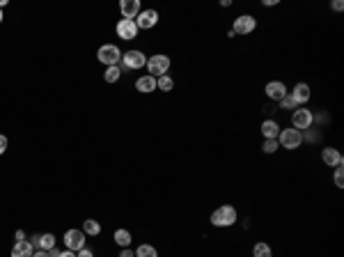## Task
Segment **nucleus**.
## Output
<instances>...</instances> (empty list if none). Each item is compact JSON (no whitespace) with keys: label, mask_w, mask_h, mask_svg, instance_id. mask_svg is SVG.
I'll return each instance as SVG.
<instances>
[{"label":"nucleus","mask_w":344,"mask_h":257,"mask_svg":"<svg viewBox=\"0 0 344 257\" xmlns=\"http://www.w3.org/2000/svg\"><path fill=\"white\" fill-rule=\"evenodd\" d=\"M135 90L142 92V94H150V92L156 90V78L154 76H142V78L135 80Z\"/></svg>","instance_id":"nucleus-14"},{"label":"nucleus","mask_w":344,"mask_h":257,"mask_svg":"<svg viewBox=\"0 0 344 257\" xmlns=\"http://www.w3.org/2000/svg\"><path fill=\"white\" fill-rule=\"evenodd\" d=\"M287 94V85L280 83V80H271L269 85H266V97L273 99V101H280V99Z\"/></svg>","instance_id":"nucleus-13"},{"label":"nucleus","mask_w":344,"mask_h":257,"mask_svg":"<svg viewBox=\"0 0 344 257\" xmlns=\"http://www.w3.org/2000/svg\"><path fill=\"white\" fill-rule=\"evenodd\" d=\"M147 69H150V76H165L170 69V58L168 55H151L150 60H147Z\"/></svg>","instance_id":"nucleus-4"},{"label":"nucleus","mask_w":344,"mask_h":257,"mask_svg":"<svg viewBox=\"0 0 344 257\" xmlns=\"http://www.w3.org/2000/svg\"><path fill=\"white\" fill-rule=\"evenodd\" d=\"M255 28H257V18H253L250 14H243V16L234 18V28H232V32H234V35H250Z\"/></svg>","instance_id":"nucleus-7"},{"label":"nucleus","mask_w":344,"mask_h":257,"mask_svg":"<svg viewBox=\"0 0 344 257\" xmlns=\"http://www.w3.org/2000/svg\"><path fill=\"white\" fill-rule=\"evenodd\" d=\"M5 150H7V138H5V136H0V156L5 154Z\"/></svg>","instance_id":"nucleus-28"},{"label":"nucleus","mask_w":344,"mask_h":257,"mask_svg":"<svg viewBox=\"0 0 344 257\" xmlns=\"http://www.w3.org/2000/svg\"><path fill=\"white\" fill-rule=\"evenodd\" d=\"M280 145H278V140H273V138H269V140H264V145H262V150H264V154H273L275 150H278Z\"/></svg>","instance_id":"nucleus-26"},{"label":"nucleus","mask_w":344,"mask_h":257,"mask_svg":"<svg viewBox=\"0 0 344 257\" xmlns=\"http://www.w3.org/2000/svg\"><path fill=\"white\" fill-rule=\"evenodd\" d=\"M30 246L35 250H39V237H32V239H30Z\"/></svg>","instance_id":"nucleus-32"},{"label":"nucleus","mask_w":344,"mask_h":257,"mask_svg":"<svg viewBox=\"0 0 344 257\" xmlns=\"http://www.w3.org/2000/svg\"><path fill=\"white\" fill-rule=\"evenodd\" d=\"M300 142H303V133L299 129H283V131L278 133V145L284 147V150H296L300 147Z\"/></svg>","instance_id":"nucleus-2"},{"label":"nucleus","mask_w":344,"mask_h":257,"mask_svg":"<svg viewBox=\"0 0 344 257\" xmlns=\"http://www.w3.org/2000/svg\"><path fill=\"white\" fill-rule=\"evenodd\" d=\"M253 257H273V250L269 243H255L253 248Z\"/></svg>","instance_id":"nucleus-20"},{"label":"nucleus","mask_w":344,"mask_h":257,"mask_svg":"<svg viewBox=\"0 0 344 257\" xmlns=\"http://www.w3.org/2000/svg\"><path fill=\"white\" fill-rule=\"evenodd\" d=\"M120 12H122L124 18L135 21V16L140 14V0H122L120 2Z\"/></svg>","instance_id":"nucleus-11"},{"label":"nucleus","mask_w":344,"mask_h":257,"mask_svg":"<svg viewBox=\"0 0 344 257\" xmlns=\"http://www.w3.org/2000/svg\"><path fill=\"white\" fill-rule=\"evenodd\" d=\"M55 248V237L53 234H39V250H51Z\"/></svg>","instance_id":"nucleus-21"},{"label":"nucleus","mask_w":344,"mask_h":257,"mask_svg":"<svg viewBox=\"0 0 344 257\" xmlns=\"http://www.w3.org/2000/svg\"><path fill=\"white\" fill-rule=\"evenodd\" d=\"M156 88L159 90H163V92H170V90L175 88V80L170 78L168 74L165 76H161V78H156Z\"/></svg>","instance_id":"nucleus-23"},{"label":"nucleus","mask_w":344,"mask_h":257,"mask_svg":"<svg viewBox=\"0 0 344 257\" xmlns=\"http://www.w3.org/2000/svg\"><path fill=\"white\" fill-rule=\"evenodd\" d=\"M76 257H94V255H92V250H88V248H80L78 253H76Z\"/></svg>","instance_id":"nucleus-29"},{"label":"nucleus","mask_w":344,"mask_h":257,"mask_svg":"<svg viewBox=\"0 0 344 257\" xmlns=\"http://www.w3.org/2000/svg\"><path fill=\"white\" fill-rule=\"evenodd\" d=\"M135 257H159V253H156V248H154V246H150V243H142L140 248L135 250Z\"/></svg>","instance_id":"nucleus-22"},{"label":"nucleus","mask_w":344,"mask_h":257,"mask_svg":"<svg viewBox=\"0 0 344 257\" xmlns=\"http://www.w3.org/2000/svg\"><path fill=\"white\" fill-rule=\"evenodd\" d=\"M35 248L30 246V241H16V246L12 248V257H32Z\"/></svg>","instance_id":"nucleus-16"},{"label":"nucleus","mask_w":344,"mask_h":257,"mask_svg":"<svg viewBox=\"0 0 344 257\" xmlns=\"http://www.w3.org/2000/svg\"><path fill=\"white\" fill-rule=\"evenodd\" d=\"M321 161H324L326 166H330V168H340V166L344 163L342 154H340L335 147H326V150L321 151Z\"/></svg>","instance_id":"nucleus-12"},{"label":"nucleus","mask_w":344,"mask_h":257,"mask_svg":"<svg viewBox=\"0 0 344 257\" xmlns=\"http://www.w3.org/2000/svg\"><path fill=\"white\" fill-rule=\"evenodd\" d=\"M64 246L71 253H78L80 248H85V232L83 230H67L64 232Z\"/></svg>","instance_id":"nucleus-6"},{"label":"nucleus","mask_w":344,"mask_h":257,"mask_svg":"<svg viewBox=\"0 0 344 257\" xmlns=\"http://www.w3.org/2000/svg\"><path fill=\"white\" fill-rule=\"evenodd\" d=\"M312 122H314V115H312V110H308V108H296L294 115H291V126L299 129V131L310 129Z\"/></svg>","instance_id":"nucleus-5"},{"label":"nucleus","mask_w":344,"mask_h":257,"mask_svg":"<svg viewBox=\"0 0 344 257\" xmlns=\"http://www.w3.org/2000/svg\"><path fill=\"white\" fill-rule=\"evenodd\" d=\"M120 74H122L120 67H108L106 74H104V80H106V83H117V80H120Z\"/></svg>","instance_id":"nucleus-24"},{"label":"nucleus","mask_w":344,"mask_h":257,"mask_svg":"<svg viewBox=\"0 0 344 257\" xmlns=\"http://www.w3.org/2000/svg\"><path fill=\"white\" fill-rule=\"evenodd\" d=\"M97 58H99V62H104L106 67H117V62L122 60V51L115 44H104L99 48Z\"/></svg>","instance_id":"nucleus-3"},{"label":"nucleus","mask_w":344,"mask_h":257,"mask_svg":"<svg viewBox=\"0 0 344 257\" xmlns=\"http://www.w3.org/2000/svg\"><path fill=\"white\" fill-rule=\"evenodd\" d=\"M159 23V12L156 9H145V12H140L138 16H135V26H138V30H150V28H154Z\"/></svg>","instance_id":"nucleus-9"},{"label":"nucleus","mask_w":344,"mask_h":257,"mask_svg":"<svg viewBox=\"0 0 344 257\" xmlns=\"http://www.w3.org/2000/svg\"><path fill=\"white\" fill-rule=\"evenodd\" d=\"M14 237H16V241H26V232H23V230H16V234H14Z\"/></svg>","instance_id":"nucleus-31"},{"label":"nucleus","mask_w":344,"mask_h":257,"mask_svg":"<svg viewBox=\"0 0 344 257\" xmlns=\"http://www.w3.org/2000/svg\"><path fill=\"white\" fill-rule=\"evenodd\" d=\"M32 257H48V253H46V250H35V255Z\"/></svg>","instance_id":"nucleus-35"},{"label":"nucleus","mask_w":344,"mask_h":257,"mask_svg":"<svg viewBox=\"0 0 344 257\" xmlns=\"http://www.w3.org/2000/svg\"><path fill=\"white\" fill-rule=\"evenodd\" d=\"M122 60H124V67H126V69H142V67L147 64V58H145V53H140V51L122 53Z\"/></svg>","instance_id":"nucleus-10"},{"label":"nucleus","mask_w":344,"mask_h":257,"mask_svg":"<svg viewBox=\"0 0 344 257\" xmlns=\"http://www.w3.org/2000/svg\"><path fill=\"white\" fill-rule=\"evenodd\" d=\"M83 232L90 234V237H97L99 232H101V225H99V221H94V218H88V221L83 223Z\"/></svg>","instance_id":"nucleus-19"},{"label":"nucleus","mask_w":344,"mask_h":257,"mask_svg":"<svg viewBox=\"0 0 344 257\" xmlns=\"http://www.w3.org/2000/svg\"><path fill=\"white\" fill-rule=\"evenodd\" d=\"M115 30H117V37H120V39H126V42H131V39L138 37V26H135V21H129V18H122V21L115 26Z\"/></svg>","instance_id":"nucleus-8"},{"label":"nucleus","mask_w":344,"mask_h":257,"mask_svg":"<svg viewBox=\"0 0 344 257\" xmlns=\"http://www.w3.org/2000/svg\"><path fill=\"white\" fill-rule=\"evenodd\" d=\"M291 97H294V101L296 104H305V101H310V85L308 83H299L296 88H294V92H291Z\"/></svg>","instance_id":"nucleus-15"},{"label":"nucleus","mask_w":344,"mask_h":257,"mask_svg":"<svg viewBox=\"0 0 344 257\" xmlns=\"http://www.w3.org/2000/svg\"><path fill=\"white\" fill-rule=\"evenodd\" d=\"M60 257H76V253H71V250H64V253H60Z\"/></svg>","instance_id":"nucleus-36"},{"label":"nucleus","mask_w":344,"mask_h":257,"mask_svg":"<svg viewBox=\"0 0 344 257\" xmlns=\"http://www.w3.org/2000/svg\"><path fill=\"white\" fill-rule=\"evenodd\" d=\"M262 133H264V138L269 140V138H273V140H278V133H280V126H278V122L275 120H266L264 124H262Z\"/></svg>","instance_id":"nucleus-17"},{"label":"nucleus","mask_w":344,"mask_h":257,"mask_svg":"<svg viewBox=\"0 0 344 257\" xmlns=\"http://www.w3.org/2000/svg\"><path fill=\"white\" fill-rule=\"evenodd\" d=\"M278 104H280V108H284V110H296V106H299V104L294 101V97H291V94H284V97L280 99Z\"/></svg>","instance_id":"nucleus-25"},{"label":"nucleus","mask_w":344,"mask_h":257,"mask_svg":"<svg viewBox=\"0 0 344 257\" xmlns=\"http://www.w3.org/2000/svg\"><path fill=\"white\" fill-rule=\"evenodd\" d=\"M333 9H335V12H342V9H344V2H342V0H335V2H333Z\"/></svg>","instance_id":"nucleus-30"},{"label":"nucleus","mask_w":344,"mask_h":257,"mask_svg":"<svg viewBox=\"0 0 344 257\" xmlns=\"http://www.w3.org/2000/svg\"><path fill=\"white\" fill-rule=\"evenodd\" d=\"M120 257H135V253H131L129 248H124L122 253H120Z\"/></svg>","instance_id":"nucleus-33"},{"label":"nucleus","mask_w":344,"mask_h":257,"mask_svg":"<svg viewBox=\"0 0 344 257\" xmlns=\"http://www.w3.org/2000/svg\"><path fill=\"white\" fill-rule=\"evenodd\" d=\"M115 241H117L122 248H129V246H131V241H133L131 239V232L122 230V227H120V230H115Z\"/></svg>","instance_id":"nucleus-18"},{"label":"nucleus","mask_w":344,"mask_h":257,"mask_svg":"<svg viewBox=\"0 0 344 257\" xmlns=\"http://www.w3.org/2000/svg\"><path fill=\"white\" fill-rule=\"evenodd\" d=\"M48 253V257H60V250L58 248H51V250H46Z\"/></svg>","instance_id":"nucleus-34"},{"label":"nucleus","mask_w":344,"mask_h":257,"mask_svg":"<svg viewBox=\"0 0 344 257\" xmlns=\"http://www.w3.org/2000/svg\"><path fill=\"white\" fill-rule=\"evenodd\" d=\"M335 186L342 188L344 186V172H342V166L340 168H335Z\"/></svg>","instance_id":"nucleus-27"},{"label":"nucleus","mask_w":344,"mask_h":257,"mask_svg":"<svg viewBox=\"0 0 344 257\" xmlns=\"http://www.w3.org/2000/svg\"><path fill=\"white\" fill-rule=\"evenodd\" d=\"M2 18H5V16H2V9H0V23H2Z\"/></svg>","instance_id":"nucleus-37"},{"label":"nucleus","mask_w":344,"mask_h":257,"mask_svg":"<svg viewBox=\"0 0 344 257\" xmlns=\"http://www.w3.org/2000/svg\"><path fill=\"white\" fill-rule=\"evenodd\" d=\"M237 221H239L237 209H234L232 204H223V207H218V209L211 213V223L216 227H229V225H234Z\"/></svg>","instance_id":"nucleus-1"}]
</instances>
